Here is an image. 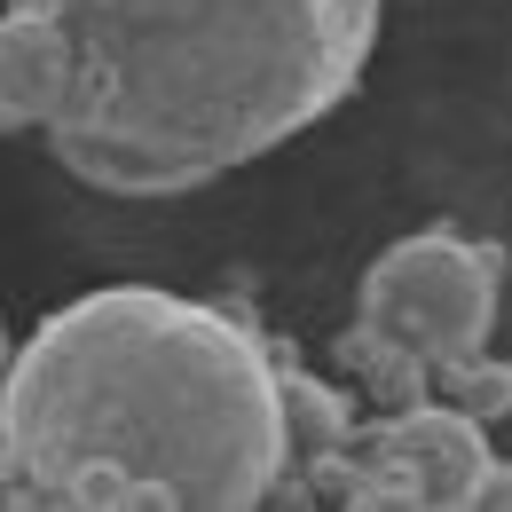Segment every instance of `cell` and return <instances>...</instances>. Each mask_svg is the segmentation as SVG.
<instances>
[{"label": "cell", "mask_w": 512, "mask_h": 512, "mask_svg": "<svg viewBox=\"0 0 512 512\" xmlns=\"http://www.w3.org/2000/svg\"><path fill=\"white\" fill-rule=\"evenodd\" d=\"M473 512H512V465L489 457V473H481V489H473Z\"/></svg>", "instance_id": "cell-9"}, {"label": "cell", "mask_w": 512, "mask_h": 512, "mask_svg": "<svg viewBox=\"0 0 512 512\" xmlns=\"http://www.w3.org/2000/svg\"><path fill=\"white\" fill-rule=\"evenodd\" d=\"M56 24L48 150L103 197L205 190L316 127L379 48V0H8Z\"/></svg>", "instance_id": "cell-2"}, {"label": "cell", "mask_w": 512, "mask_h": 512, "mask_svg": "<svg viewBox=\"0 0 512 512\" xmlns=\"http://www.w3.org/2000/svg\"><path fill=\"white\" fill-rule=\"evenodd\" d=\"M284 481V363L229 308L103 284L8 363L0 512H253Z\"/></svg>", "instance_id": "cell-1"}, {"label": "cell", "mask_w": 512, "mask_h": 512, "mask_svg": "<svg viewBox=\"0 0 512 512\" xmlns=\"http://www.w3.org/2000/svg\"><path fill=\"white\" fill-rule=\"evenodd\" d=\"M64 87H71V64L56 24L32 16V8H8L0 16V134L48 127L64 111Z\"/></svg>", "instance_id": "cell-5"}, {"label": "cell", "mask_w": 512, "mask_h": 512, "mask_svg": "<svg viewBox=\"0 0 512 512\" xmlns=\"http://www.w3.org/2000/svg\"><path fill=\"white\" fill-rule=\"evenodd\" d=\"M434 394L457 402L465 418L497 426V418L512 410V363H497V355L481 347V355H465V363H442V371H434Z\"/></svg>", "instance_id": "cell-8"}, {"label": "cell", "mask_w": 512, "mask_h": 512, "mask_svg": "<svg viewBox=\"0 0 512 512\" xmlns=\"http://www.w3.org/2000/svg\"><path fill=\"white\" fill-rule=\"evenodd\" d=\"M339 371H355V386L371 394V410H418V402H434V363H418L402 347H371L355 331H339Z\"/></svg>", "instance_id": "cell-7"}, {"label": "cell", "mask_w": 512, "mask_h": 512, "mask_svg": "<svg viewBox=\"0 0 512 512\" xmlns=\"http://www.w3.org/2000/svg\"><path fill=\"white\" fill-rule=\"evenodd\" d=\"M308 489L355 512H473V489L489 473V434L457 402H418V410H379L355 426V442L300 465Z\"/></svg>", "instance_id": "cell-4"}, {"label": "cell", "mask_w": 512, "mask_h": 512, "mask_svg": "<svg viewBox=\"0 0 512 512\" xmlns=\"http://www.w3.org/2000/svg\"><path fill=\"white\" fill-rule=\"evenodd\" d=\"M8 363H16V355H8V323H0V386H8Z\"/></svg>", "instance_id": "cell-10"}, {"label": "cell", "mask_w": 512, "mask_h": 512, "mask_svg": "<svg viewBox=\"0 0 512 512\" xmlns=\"http://www.w3.org/2000/svg\"><path fill=\"white\" fill-rule=\"evenodd\" d=\"M284 426H292V465H316V457H331V449L355 442L347 394L323 386L316 371H292V363H284Z\"/></svg>", "instance_id": "cell-6"}, {"label": "cell", "mask_w": 512, "mask_h": 512, "mask_svg": "<svg viewBox=\"0 0 512 512\" xmlns=\"http://www.w3.org/2000/svg\"><path fill=\"white\" fill-rule=\"evenodd\" d=\"M497 276H505L497 245H473L457 229H418V237L386 245L363 268L347 331L371 339V347H402V355H418L434 371L465 363L497 331Z\"/></svg>", "instance_id": "cell-3"}]
</instances>
